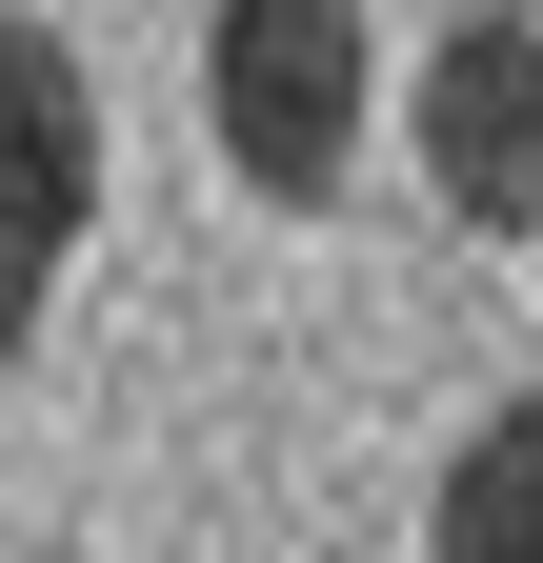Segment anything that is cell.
I'll use <instances>...</instances> for the list:
<instances>
[{
    "instance_id": "obj_1",
    "label": "cell",
    "mask_w": 543,
    "mask_h": 563,
    "mask_svg": "<svg viewBox=\"0 0 543 563\" xmlns=\"http://www.w3.org/2000/svg\"><path fill=\"white\" fill-rule=\"evenodd\" d=\"M201 121H222V162L282 201H343L363 162V0H222L201 21Z\"/></svg>"
},
{
    "instance_id": "obj_2",
    "label": "cell",
    "mask_w": 543,
    "mask_h": 563,
    "mask_svg": "<svg viewBox=\"0 0 543 563\" xmlns=\"http://www.w3.org/2000/svg\"><path fill=\"white\" fill-rule=\"evenodd\" d=\"M81 222H101V81L60 21H0V363L41 342Z\"/></svg>"
},
{
    "instance_id": "obj_3",
    "label": "cell",
    "mask_w": 543,
    "mask_h": 563,
    "mask_svg": "<svg viewBox=\"0 0 543 563\" xmlns=\"http://www.w3.org/2000/svg\"><path fill=\"white\" fill-rule=\"evenodd\" d=\"M423 181H443V222H484V242L543 222V21L523 0H463L423 41Z\"/></svg>"
},
{
    "instance_id": "obj_4",
    "label": "cell",
    "mask_w": 543,
    "mask_h": 563,
    "mask_svg": "<svg viewBox=\"0 0 543 563\" xmlns=\"http://www.w3.org/2000/svg\"><path fill=\"white\" fill-rule=\"evenodd\" d=\"M423 563H543V383L463 422V463H443V523Z\"/></svg>"
}]
</instances>
